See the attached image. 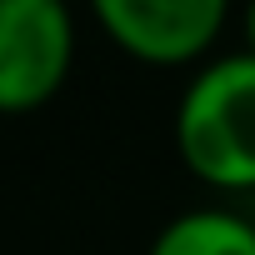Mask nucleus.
Masks as SVG:
<instances>
[{
  "instance_id": "1",
  "label": "nucleus",
  "mask_w": 255,
  "mask_h": 255,
  "mask_svg": "<svg viewBox=\"0 0 255 255\" xmlns=\"http://www.w3.org/2000/svg\"><path fill=\"white\" fill-rule=\"evenodd\" d=\"M175 150L215 190H255V55L210 60L180 95Z\"/></svg>"
},
{
  "instance_id": "2",
  "label": "nucleus",
  "mask_w": 255,
  "mask_h": 255,
  "mask_svg": "<svg viewBox=\"0 0 255 255\" xmlns=\"http://www.w3.org/2000/svg\"><path fill=\"white\" fill-rule=\"evenodd\" d=\"M75 20L65 0H0V110L30 115L70 80Z\"/></svg>"
},
{
  "instance_id": "3",
  "label": "nucleus",
  "mask_w": 255,
  "mask_h": 255,
  "mask_svg": "<svg viewBox=\"0 0 255 255\" xmlns=\"http://www.w3.org/2000/svg\"><path fill=\"white\" fill-rule=\"evenodd\" d=\"M100 30L140 65H185L210 50L230 0H85Z\"/></svg>"
},
{
  "instance_id": "4",
  "label": "nucleus",
  "mask_w": 255,
  "mask_h": 255,
  "mask_svg": "<svg viewBox=\"0 0 255 255\" xmlns=\"http://www.w3.org/2000/svg\"><path fill=\"white\" fill-rule=\"evenodd\" d=\"M150 255H255V225L235 210H185L155 235Z\"/></svg>"
},
{
  "instance_id": "5",
  "label": "nucleus",
  "mask_w": 255,
  "mask_h": 255,
  "mask_svg": "<svg viewBox=\"0 0 255 255\" xmlns=\"http://www.w3.org/2000/svg\"><path fill=\"white\" fill-rule=\"evenodd\" d=\"M245 55H255V0L245 5Z\"/></svg>"
},
{
  "instance_id": "6",
  "label": "nucleus",
  "mask_w": 255,
  "mask_h": 255,
  "mask_svg": "<svg viewBox=\"0 0 255 255\" xmlns=\"http://www.w3.org/2000/svg\"><path fill=\"white\" fill-rule=\"evenodd\" d=\"M65 5H70V0H65Z\"/></svg>"
}]
</instances>
